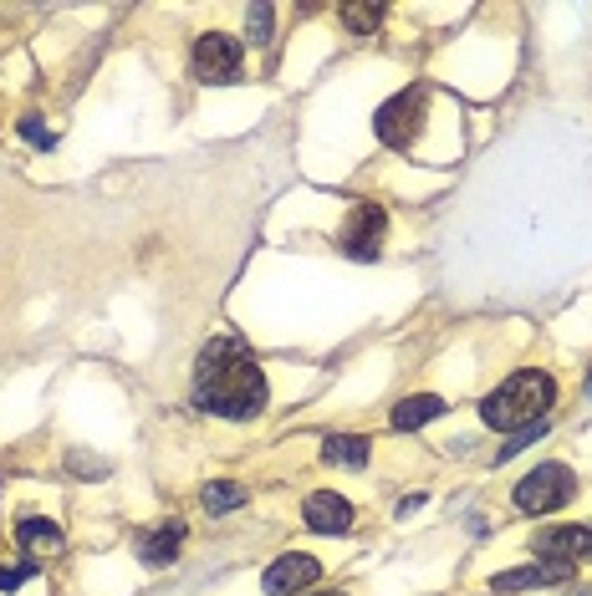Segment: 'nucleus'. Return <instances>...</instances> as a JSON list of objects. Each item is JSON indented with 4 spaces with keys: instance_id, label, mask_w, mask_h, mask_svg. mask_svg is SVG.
Segmentation results:
<instances>
[{
    "instance_id": "nucleus-1",
    "label": "nucleus",
    "mask_w": 592,
    "mask_h": 596,
    "mask_svg": "<svg viewBox=\"0 0 592 596\" xmlns=\"http://www.w3.org/2000/svg\"><path fill=\"white\" fill-rule=\"evenodd\" d=\"M266 377L235 336H215L199 347L195 362V408L215 418H255L266 408Z\"/></svg>"
},
{
    "instance_id": "nucleus-2",
    "label": "nucleus",
    "mask_w": 592,
    "mask_h": 596,
    "mask_svg": "<svg viewBox=\"0 0 592 596\" xmlns=\"http://www.w3.org/2000/svg\"><path fill=\"white\" fill-rule=\"evenodd\" d=\"M551 402H557V383H551V373L526 367V373H511L495 393H485L480 418H485L491 429H501V433H516V429L541 423V418L551 413Z\"/></svg>"
},
{
    "instance_id": "nucleus-3",
    "label": "nucleus",
    "mask_w": 592,
    "mask_h": 596,
    "mask_svg": "<svg viewBox=\"0 0 592 596\" xmlns=\"http://www.w3.org/2000/svg\"><path fill=\"white\" fill-rule=\"evenodd\" d=\"M572 495H578V474L567 470V464H536L522 485H516V510L551 515V510H562Z\"/></svg>"
},
{
    "instance_id": "nucleus-4",
    "label": "nucleus",
    "mask_w": 592,
    "mask_h": 596,
    "mask_svg": "<svg viewBox=\"0 0 592 596\" xmlns=\"http://www.w3.org/2000/svg\"><path fill=\"white\" fill-rule=\"evenodd\" d=\"M424 108H429V92H424V87H404V92H394V98L379 108V118H373L379 143H388V148H409V143L419 139Z\"/></svg>"
},
{
    "instance_id": "nucleus-5",
    "label": "nucleus",
    "mask_w": 592,
    "mask_h": 596,
    "mask_svg": "<svg viewBox=\"0 0 592 596\" xmlns=\"http://www.w3.org/2000/svg\"><path fill=\"white\" fill-rule=\"evenodd\" d=\"M383 235H388V214H383V205L363 199V205H353L348 224H342L338 245H342V255H353V261H379Z\"/></svg>"
},
{
    "instance_id": "nucleus-6",
    "label": "nucleus",
    "mask_w": 592,
    "mask_h": 596,
    "mask_svg": "<svg viewBox=\"0 0 592 596\" xmlns=\"http://www.w3.org/2000/svg\"><path fill=\"white\" fill-rule=\"evenodd\" d=\"M199 82H240V46L226 31H205L195 42V56H189Z\"/></svg>"
},
{
    "instance_id": "nucleus-7",
    "label": "nucleus",
    "mask_w": 592,
    "mask_h": 596,
    "mask_svg": "<svg viewBox=\"0 0 592 596\" xmlns=\"http://www.w3.org/2000/svg\"><path fill=\"white\" fill-rule=\"evenodd\" d=\"M317 576H322V561L307 551H286L282 561H271L266 576H261V586H266V596H302L307 586H317Z\"/></svg>"
},
{
    "instance_id": "nucleus-8",
    "label": "nucleus",
    "mask_w": 592,
    "mask_h": 596,
    "mask_svg": "<svg viewBox=\"0 0 592 596\" xmlns=\"http://www.w3.org/2000/svg\"><path fill=\"white\" fill-rule=\"evenodd\" d=\"M531 551L541 555V561H567V566H578L582 555H592V520H588V526H547V530H536Z\"/></svg>"
},
{
    "instance_id": "nucleus-9",
    "label": "nucleus",
    "mask_w": 592,
    "mask_h": 596,
    "mask_svg": "<svg viewBox=\"0 0 592 596\" xmlns=\"http://www.w3.org/2000/svg\"><path fill=\"white\" fill-rule=\"evenodd\" d=\"M302 515H307V526L317 530V536H348V530H353V505H348L342 495H332V489L307 495Z\"/></svg>"
},
{
    "instance_id": "nucleus-10",
    "label": "nucleus",
    "mask_w": 592,
    "mask_h": 596,
    "mask_svg": "<svg viewBox=\"0 0 592 596\" xmlns=\"http://www.w3.org/2000/svg\"><path fill=\"white\" fill-rule=\"evenodd\" d=\"M572 576V566L567 561H531V566L522 571H501L495 576V592H531V586H557Z\"/></svg>"
},
{
    "instance_id": "nucleus-11",
    "label": "nucleus",
    "mask_w": 592,
    "mask_h": 596,
    "mask_svg": "<svg viewBox=\"0 0 592 596\" xmlns=\"http://www.w3.org/2000/svg\"><path fill=\"white\" fill-rule=\"evenodd\" d=\"M179 545H184V520H164L154 536H143L139 555H143V566H169Z\"/></svg>"
},
{
    "instance_id": "nucleus-12",
    "label": "nucleus",
    "mask_w": 592,
    "mask_h": 596,
    "mask_svg": "<svg viewBox=\"0 0 592 596\" xmlns=\"http://www.w3.org/2000/svg\"><path fill=\"white\" fill-rule=\"evenodd\" d=\"M15 541H21V551H62V530L52 526V520H42V515H31V520H21L15 526Z\"/></svg>"
},
{
    "instance_id": "nucleus-13",
    "label": "nucleus",
    "mask_w": 592,
    "mask_h": 596,
    "mask_svg": "<svg viewBox=\"0 0 592 596\" xmlns=\"http://www.w3.org/2000/svg\"><path fill=\"white\" fill-rule=\"evenodd\" d=\"M322 459L327 464H348V470H358V464H368V439L363 433H332Z\"/></svg>"
},
{
    "instance_id": "nucleus-14",
    "label": "nucleus",
    "mask_w": 592,
    "mask_h": 596,
    "mask_svg": "<svg viewBox=\"0 0 592 596\" xmlns=\"http://www.w3.org/2000/svg\"><path fill=\"white\" fill-rule=\"evenodd\" d=\"M445 413V402L435 398V393H424V398H404L394 408V429H419V423H429V418Z\"/></svg>"
},
{
    "instance_id": "nucleus-15",
    "label": "nucleus",
    "mask_w": 592,
    "mask_h": 596,
    "mask_svg": "<svg viewBox=\"0 0 592 596\" xmlns=\"http://www.w3.org/2000/svg\"><path fill=\"white\" fill-rule=\"evenodd\" d=\"M342 26L353 36H373L383 26V5H342Z\"/></svg>"
},
{
    "instance_id": "nucleus-16",
    "label": "nucleus",
    "mask_w": 592,
    "mask_h": 596,
    "mask_svg": "<svg viewBox=\"0 0 592 596\" xmlns=\"http://www.w3.org/2000/svg\"><path fill=\"white\" fill-rule=\"evenodd\" d=\"M235 505H245V489L230 485V479H220V485L205 489V510L210 515H226V510H235Z\"/></svg>"
},
{
    "instance_id": "nucleus-17",
    "label": "nucleus",
    "mask_w": 592,
    "mask_h": 596,
    "mask_svg": "<svg viewBox=\"0 0 592 596\" xmlns=\"http://www.w3.org/2000/svg\"><path fill=\"white\" fill-rule=\"evenodd\" d=\"M36 571H42V566H36L31 555H21V561H6V566H0V592H6V596L21 592V586H26Z\"/></svg>"
},
{
    "instance_id": "nucleus-18",
    "label": "nucleus",
    "mask_w": 592,
    "mask_h": 596,
    "mask_svg": "<svg viewBox=\"0 0 592 596\" xmlns=\"http://www.w3.org/2000/svg\"><path fill=\"white\" fill-rule=\"evenodd\" d=\"M271 21H276L271 5H251V11H245V36H251V42H271Z\"/></svg>"
},
{
    "instance_id": "nucleus-19",
    "label": "nucleus",
    "mask_w": 592,
    "mask_h": 596,
    "mask_svg": "<svg viewBox=\"0 0 592 596\" xmlns=\"http://www.w3.org/2000/svg\"><path fill=\"white\" fill-rule=\"evenodd\" d=\"M21 133H26V139L36 143V148H46V153H52V143H57V139H52V133H46L42 123H36V118H21Z\"/></svg>"
},
{
    "instance_id": "nucleus-20",
    "label": "nucleus",
    "mask_w": 592,
    "mask_h": 596,
    "mask_svg": "<svg viewBox=\"0 0 592 596\" xmlns=\"http://www.w3.org/2000/svg\"><path fill=\"white\" fill-rule=\"evenodd\" d=\"M72 470L77 474H102L108 464H102V459H87V454H72Z\"/></svg>"
},
{
    "instance_id": "nucleus-21",
    "label": "nucleus",
    "mask_w": 592,
    "mask_h": 596,
    "mask_svg": "<svg viewBox=\"0 0 592 596\" xmlns=\"http://www.w3.org/2000/svg\"><path fill=\"white\" fill-rule=\"evenodd\" d=\"M572 596H592V586H588V592H572Z\"/></svg>"
},
{
    "instance_id": "nucleus-22",
    "label": "nucleus",
    "mask_w": 592,
    "mask_h": 596,
    "mask_svg": "<svg viewBox=\"0 0 592 596\" xmlns=\"http://www.w3.org/2000/svg\"><path fill=\"white\" fill-rule=\"evenodd\" d=\"M317 596H342V592H317Z\"/></svg>"
},
{
    "instance_id": "nucleus-23",
    "label": "nucleus",
    "mask_w": 592,
    "mask_h": 596,
    "mask_svg": "<svg viewBox=\"0 0 592 596\" xmlns=\"http://www.w3.org/2000/svg\"><path fill=\"white\" fill-rule=\"evenodd\" d=\"M588 393H592V377H588Z\"/></svg>"
}]
</instances>
